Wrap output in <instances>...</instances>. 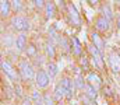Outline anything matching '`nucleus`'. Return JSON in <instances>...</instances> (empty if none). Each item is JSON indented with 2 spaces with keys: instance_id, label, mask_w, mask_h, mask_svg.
<instances>
[{
  "instance_id": "9b49d317",
  "label": "nucleus",
  "mask_w": 120,
  "mask_h": 105,
  "mask_svg": "<svg viewBox=\"0 0 120 105\" xmlns=\"http://www.w3.org/2000/svg\"><path fill=\"white\" fill-rule=\"evenodd\" d=\"M91 39H92L94 46H95V48H96L101 53H102V52H103V49H105V42H103V39H102V38H101L98 34H95V32L91 35Z\"/></svg>"
},
{
  "instance_id": "c85d7f7f",
  "label": "nucleus",
  "mask_w": 120,
  "mask_h": 105,
  "mask_svg": "<svg viewBox=\"0 0 120 105\" xmlns=\"http://www.w3.org/2000/svg\"><path fill=\"white\" fill-rule=\"evenodd\" d=\"M117 25H119V30H120V16H119V18H117Z\"/></svg>"
},
{
  "instance_id": "b1692460",
  "label": "nucleus",
  "mask_w": 120,
  "mask_h": 105,
  "mask_svg": "<svg viewBox=\"0 0 120 105\" xmlns=\"http://www.w3.org/2000/svg\"><path fill=\"white\" fill-rule=\"evenodd\" d=\"M103 13H105V17L108 16V20H110V18H112V13H110V8H109L108 6H105V7H103Z\"/></svg>"
},
{
  "instance_id": "f03ea898",
  "label": "nucleus",
  "mask_w": 120,
  "mask_h": 105,
  "mask_svg": "<svg viewBox=\"0 0 120 105\" xmlns=\"http://www.w3.org/2000/svg\"><path fill=\"white\" fill-rule=\"evenodd\" d=\"M13 27L17 30V31H27L30 28V21L25 18V17H14L13 21H11Z\"/></svg>"
},
{
  "instance_id": "412c9836",
  "label": "nucleus",
  "mask_w": 120,
  "mask_h": 105,
  "mask_svg": "<svg viewBox=\"0 0 120 105\" xmlns=\"http://www.w3.org/2000/svg\"><path fill=\"white\" fill-rule=\"evenodd\" d=\"M85 86H87V84L84 83V80H82L81 77H77V78H75V87H77V88L81 90V88H85Z\"/></svg>"
},
{
  "instance_id": "dca6fc26",
  "label": "nucleus",
  "mask_w": 120,
  "mask_h": 105,
  "mask_svg": "<svg viewBox=\"0 0 120 105\" xmlns=\"http://www.w3.org/2000/svg\"><path fill=\"white\" fill-rule=\"evenodd\" d=\"M45 10H46V17H48V18H52V17L55 16V13H56V7H55V4L50 3V1L46 3Z\"/></svg>"
},
{
  "instance_id": "a878e982",
  "label": "nucleus",
  "mask_w": 120,
  "mask_h": 105,
  "mask_svg": "<svg viewBox=\"0 0 120 105\" xmlns=\"http://www.w3.org/2000/svg\"><path fill=\"white\" fill-rule=\"evenodd\" d=\"M22 1H13V7H14V10H21V4Z\"/></svg>"
},
{
  "instance_id": "f8f14e48",
  "label": "nucleus",
  "mask_w": 120,
  "mask_h": 105,
  "mask_svg": "<svg viewBox=\"0 0 120 105\" xmlns=\"http://www.w3.org/2000/svg\"><path fill=\"white\" fill-rule=\"evenodd\" d=\"M10 10H11V3L7 1V0H3L0 1V16L4 18L10 14Z\"/></svg>"
},
{
  "instance_id": "2eb2a0df",
  "label": "nucleus",
  "mask_w": 120,
  "mask_h": 105,
  "mask_svg": "<svg viewBox=\"0 0 120 105\" xmlns=\"http://www.w3.org/2000/svg\"><path fill=\"white\" fill-rule=\"evenodd\" d=\"M53 97H55V100H56V101H61V98H63V97H66V95H64V90H63V86H61V83H59V84L56 86Z\"/></svg>"
},
{
  "instance_id": "1a4fd4ad",
  "label": "nucleus",
  "mask_w": 120,
  "mask_h": 105,
  "mask_svg": "<svg viewBox=\"0 0 120 105\" xmlns=\"http://www.w3.org/2000/svg\"><path fill=\"white\" fill-rule=\"evenodd\" d=\"M87 81H88V84L94 86L95 88H98V87L102 86V78H101V76H99L98 73H94V71L87 76Z\"/></svg>"
},
{
  "instance_id": "5701e85b",
  "label": "nucleus",
  "mask_w": 120,
  "mask_h": 105,
  "mask_svg": "<svg viewBox=\"0 0 120 105\" xmlns=\"http://www.w3.org/2000/svg\"><path fill=\"white\" fill-rule=\"evenodd\" d=\"M32 3H34V6H35V7H38V8H42L43 6H46L43 0H34Z\"/></svg>"
},
{
  "instance_id": "393cba45",
  "label": "nucleus",
  "mask_w": 120,
  "mask_h": 105,
  "mask_svg": "<svg viewBox=\"0 0 120 105\" xmlns=\"http://www.w3.org/2000/svg\"><path fill=\"white\" fill-rule=\"evenodd\" d=\"M35 53H36V48H35L34 45H30V46H28V55H30V56H34Z\"/></svg>"
},
{
  "instance_id": "a211bd4d",
  "label": "nucleus",
  "mask_w": 120,
  "mask_h": 105,
  "mask_svg": "<svg viewBox=\"0 0 120 105\" xmlns=\"http://www.w3.org/2000/svg\"><path fill=\"white\" fill-rule=\"evenodd\" d=\"M48 74H49L52 78L57 74V66H56V63L49 62V65H48Z\"/></svg>"
},
{
  "instance_id": "f3484780",
  "label": "nucleus",
  "mask_w": 120,
  "mask_h": 105,
  "mask_svg": "<svg viewBox=\"0 0 120 105\" xmlns=\"http://www.w3.org/2000/svg\"><path fill=\"white\" fill-rule=\"evenodd\" d=\"M17 48L20 49V51H24L25 49V43H27V36H25V34H21L18 38H17Z\"/></svg>"
},
{
  "instance_id": "9d476101",
  "label": "nucleus",
  "mask_w": 120,
  "mask_h": 105,
  "mask_svg": "<svg viewBox=\"0 0 120 105\" xmlns=\"http://www.w3.org/2000/svg\"><path fill=\"white\" fill-rule=\"evenodd\" d=\"M95 25H96V30L98 31H108L109 30V20L105 16H101V17L96 18Z\"/></svg>"
},
{
  "instance_id": "20e7f679",
  "label": "nucleus",
  "mask_w": 120,
  "mask_h": 105,
  "mask_svg": "<svg viewBox=\"0 0 120 105\" xmlns=\"http://www.w3.org/2000/svg\"><path fill=\"white\" fill-rule=\"evenodd\" d=\"M67 10H68V18H70V23H71L74 27H80V25H81V17H80V14L77 13L75 7H74L73 4H68Z\"/></svg>"
},
{
  "instance_id": "4be33fe9",
  "label": "nucleus",
  "mask_w": 120,
  "mask_h": 105,
  "mask_svg": "<svg viewBox=\"0 0 120 105\" xmlns=\"http://www.w3.org/2000/svg\"><path fill=\"white\" fill-rule=\"evenodd\" d=\"M43 102H45V105H55L53 98H50V95H48V94L43 97Z\"/></svg>"
},
{
  "instance_id": "39448f33",
  "label": "nucleus",
  "mask_w": 120,
  "mask_h": 105,
  "mask_svg": "<svg viewBox=\"0 0 120 105\" xmlns=\"http://www.w3.org/2000/svg\"><path fill=\"white\" fill-rule=\"evenodd\" d=\"M1 70H3V73L10 78V80H13V81H15L17 78H18V76H17V71L14 70V67L8 63V62H6V60H3L1 62Z\"/></svg>"
},
{
  "instance_id": "423d86ee",
  "label": "nucleus",
  "mask_w": 120,
  "mask_h": 105,
  "mask_svg": "<svg viewBox=\"0 0 120 105\" xmlns=\"http://www.w3.org/2000/svg\"><path fill=\"white\" fill-rule=\"evenodd\" d=\"M49 84V74L45 70H39L36 73V86L39 88H46Z\"/></svg>"
},
{
  "instance_id": "ddd939ff",
  "label": "nucleus",
  "mask_w": 120,
  "mask_h": 105,
  "mask_svg": "<svg viewBox=\"0 0 120 105\" xmlns=\"http://www.w3.org/2000/svg\"><path fill=\"white\" fill-rule=\"evenodd\" d=\"M85 97L87 98H90V100H95L96 98V95H98V93H96V88L94 87V86H91L87 83V86H85Z\"/></svg>"
},
{
  "instance_id": "bb28decb",
  "label": "nucleus",
  "mask_w": 120,
  "mask_h": 105,
  "mask_svg": "<svg viewBox=\"0 0 120 105\" xmlns=\"http://www.w3.org/2000/svg\"><path fill=\"white\" fill-rule=\"evenodd\" d=\"M22 105H34V104H32V101H31V100H25V101L22 102Z\"/></svg>"
},
{
  "instance_id": "aec40b11",
  "label": "nucleus",
  "mask_w": 120,
  "mask_h": 105,
  "mask_svg": "<svg viewBox=\"0 0 120 105\" xmlns=\"http://www.w3.org/2000/svg\"><path fill=\"white\" fill-rule=\"evenodd\" d=\"M46 52H48V55H49V58L50 59H53L55 58V46H53V43H48L46 45Z\"/></svg>"
},
{
  "instance_id": "4468645a",
  "label": "nucleus",
  "mask_w": 120,
  "mask_h": 105,
  "mask_svg": "<svg viewBox=\"0 0 120 105\" xmlns=\"http://www.w3.org/2000/svg\"><path fill=\"white\" fill-rule=\"evenodd\" d=\"M71 43H73V52H74V55L81 56V53H82V46H81L80 41H78L77 38H73V39H71Z\"/></svg>"
},
{
  "instance_id": "0eeeda50",
  "label": "nucleus",
  "mask_w": 120,
  "mask_h": 105,
  "mask_svg": "<svg viewBox=\"0 0 120 105\" xmlns=\"http://www.w3.org/2000/svg\"><path fill=\"white\" fill-rule=\"evenodd\" d=\"M90 52H91V56H92L94 62H95V65H96L99 69H103L105 63H103V59H102V53H101V52H99L94 45H91V46H90Z\"/></svg>"
},
{
  "instance_id": "7ed1b4c3",
  "label": "nucleus",
  "mask_w": 120,
  "mask_h": 105,
  "mask_svg": "<svg viewBox=\"0 0 120 105\" xmlns=\"http://www.w3.org/2000/svg\"><path fill=\"white\" fill-rule=\"evenodd\" d=\"M109 66H110V69L113 70L115 73H119L120 71V55L116 51H112L109 53Z\"/></svg>"
},
{
  "instance_id": "6ab92c4d",
  "label": "nucleus",
  "mask_w": 120,
  "mask_h": 105,
  "mask_svg": "<svg viewBox=\"0 0 120 105\" xmlns=\"http://www.w3.org/2000/svg\"><path fill=\"white\" fill-rule=\"evenodd\" d=\"M32 98H34V101H35V104L34 105H45V102H43V98L39 95V93H34L32 94Z\"/></svg>"
},
{
  "instance_id": "cd10ccee",
  "label": "nucleus",
  "mask_w": 120,
  "mask_h": 105,
  "mask_svg": "<svg viewBox=\"0 0 120 105\" xmlns=\"http://www.w3.org/2000/svg\"><path fill=\"white\" fill-rule=\"evenodd\" d=\"M81 63H82V65H84L85 67H88V62H87V59H85V58H84V59L81 60Z\"/></svg>"
},
{
  "instance_id": "6e6552de",
  "label": "nucleus",
  "mask_w": 120,
  "mask_h": 105,
  "mask_svg": "<svg viewBox=\"0 0 120 105\" xmlns=\"http://www.w3.org/2000/svg\"><path fill=\"white\" fill-rule=\"evenodd\" d=\"M61 86H63V90H64V95L67 100H70L73 97V81L70 78H63L61 80Z\"/></svg>"
},
{
  "instance_id": "f257e3e1",
  "label": "nucleus",
  "mask_w": 120,
  "mask_h": 105,
  "mask_svg": "<svg viewBox=\"0 0 120 105\" xmlns=\"http://www.w3.org/2000/svg\"><path fill=\"white\" fill-rule=\"evenodd\" d=\"M20 76H21V78L22 80H31L32 77H34V69H32V66H31L28 62H25V60H22L21 63H20Z\"/></svg>"
}]
</instances>
